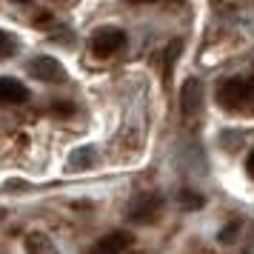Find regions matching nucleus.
<instances>
[{"label": "nucleus", "instance_id": "6e6552de", "mask_svg": "<svg viewBox=\"0 0 254 254\" xmlns=\"http://www.w3.org/2000/svg\"><path fill=\"white\" fill-rule=\"evenodd\" d=\"M26 254H58V246L52 243L46 231H32V234H26Z\"/></svg>", "mask_w": 254, "mask_h": 254}, {"label": "nucleus", "instance_id": "1a4fd4ad", "mask_svg": "<svg viewBox=\"0 0 254 254\" xmlns=\"http://www.w3.org/2000/svg\"><path fill=\"white\" fill-rule=\"evenodd\" d=\"M180 40H174V43H169V49H166V55H163V63H166V83H172V69H174V63H177V55H180Z\"/></svg>", "mask_w": 254, "mask_h": 254}, {"label": "nucleus", "instance_id": "f257e3e1", "mask_svg": "<svg viewBox=\"0 0 254 254\" xmlns=\"http://www.w3.org/2000/svg\"><path fill=\"white\" fill-rule=\"evenodd\" d=\"M217 103L229 112H254V77L252 80L231 77V80L220 83Z\"/></svg>", "mask_w": 254, "mask_h": 254}, {"label": "nucleus", "instance_id": "39448f33", "mask_svg": "<svg viewBox=\"0 0 254 254\" xmlns=\"http://www.w3.org/2000/svg\"><path fill=\"white\" fill-rule=\"evenodd\" d=\"M200 106H203V89H200V80L194 77H189L183 83V92H180V109H183V115L194 117L200 112Z\"/></svg>", "mask_w": 254, "mask_h": 254}, {"label": "nucleus", "instance_id": "9b49d317", "mask_svg": "<svg viewBox=\"0 0 254 254\" xmlns=\"http://www.w3.org/2000/svg\"><path fill=\"white\" fill-rule=\"evenodd\" d=\"M92 154H94L92 149L74 151V154H71V160H74V163H69V169H86V166H89V160H83V157H92Z\"/></svg>", "mask_w": 254, "mask_h": 254}, {"label": "nucleus", "instance_id": "9d476101", "mask_svg": "<svg viewBox=\"0 0 254 254\" xmlns=\"http://www.w3.org/2000/svg\"><path fill=\"white\" fill-rule=\"evenodd\" d=\"M180 203H183L186 208H200L203 206V197L197 194V191H191V189H183V191H180Z\"/></svg>", "mask_w": 254, "mask_h": 254}, {"label": "nucleus", "instance_id": "f03ea898", "mask_svg": "<svg viewBox=\"0 0 254 254\" xmlns=\"http://www.w3.org/2000/svg\"><path fill=\"white\" fill-rule=\"evenodd\" d=\"M126 46V35L120 32V29H112V26H106V29H97L92 35V40H89V49H92L94 58H112V55H117L120 49Z\"/></svg>", "mask_w": 254, "mask_h": 254}, {"label": "nucleus", "instance_id": "7ed1b4c3", "mask_svg": "<svg viewBox=\"0 0 254 254\" xmlns=\"http://www.w3.org/2000/svg\"><path fill=\"white\" fill-rule=\"evenodd\" d=\"M32 74L43 83H66V69H63V63L55 60V58H46V55L32 60Z\"/></svg>", "mask_w": 254, "mask_h": 254}, {"label": "nucleus", "instance_id": "ddd939ff", "mask_svg": "<svg viewBox=\"0 0 254 254\" xmlns=\"http://www.w3.org/2000/svg\"><path fill=\"white\" fill-rule=\"evenodd\" d=\"M246 172H249V174L254 177V151L249 154V163H246Z\"/></svg>", "mask_w": 254, "mask_h": 254}, {"label": "nucleus", "instance_id": "423d86ee", "mask_svg": "<svg viewBox=\"0 0 254 254\" xmlns=\"http://www.w3.org/2000/svg\"><path fill=\"white\" fill-rule=\"evenodd\" d=\"M29 89L14 77H0V103H26Z\"/></svg>", "mask_w": 254, "mask_h": 254}, {"label": "nucleus", "instance_id": "f8f14e48", "mask_svg": "<svg viewBox=\"0 0 254 254\" xmlns=\"http://www.w3.org/2000/svg\"><path fill=\"white\" fill-rule=\"evenodd\" d=\"M12 52H14V40L9 35H3V32H0V58H9Z\"/></svg>", "mask_w": 254, "mask_h": 254}, {"label": "nucleus", "instance_id": "0eeeda50", "mask_svg": "<svg viewBox=\"0 0 254 254\" xmlns=\"http://www.w3.org/2000/svg\"><path fill=\"white\" fill-rule=\"evenodd\" d=\"M157 211H160V200L157 197H143L134 203V208L128 211V220L131 223H151V220L157 217Z\"/></svg>", "mask_w": 254, "mask_h": 254}, {"label": "nucleus", "instance_id": "20e7f679", "mask_svg": "<svg viewBox=\"0 0 254 254\" xmlns=\"http://www.w3.org/2000/svg\"><path fill=\"white\" fill-rule=\"evenodd\" d=\"M128 246H131V234L128 231H112V234L100 237L86 254H123Z\"/></svg>", "mask_w": 254, "mask_h": 254}]
</instances>
